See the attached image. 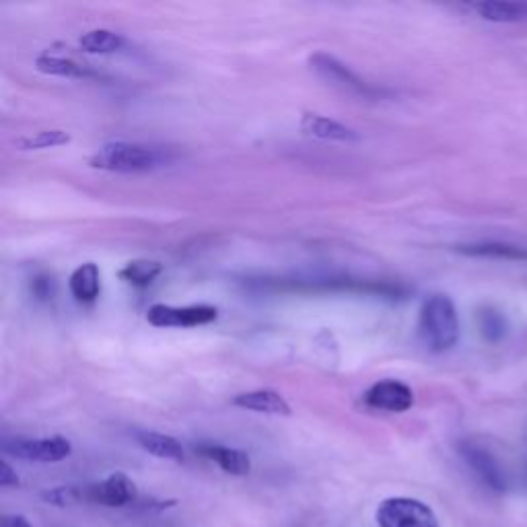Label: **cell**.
I'll use <instances>...</instances> for the list:
<instances>
[{
	"instance_id": "6da1fadb",
	"label": "cell",
	"mask_w": 527,
	"mask_h": 527,
	"mask_svg": "<svg viewBox=\"0 0 527 527\" xmlns=\"http://www.w3.org/2000/svg\"><path fill=\"white\" fill-rule=\"evenodd\" d=\"M418 332L431 353H447L460 340L458 309L447 295L429 297L420 307Z\"/></svg>"
},
{
	"instance_id": "7a4b0ae2",
	"label": "cell",
	"mask_w": 527,
	"mask_h": 527,
	"mask_svg": "<svg viewBox=\"0 0 527 527\" xmlns=\"http://www.w3.org/2000/svg\"><path fill=\"white\" fill-rule=\"evenodd\" d=\"M171 161V155L163 149L136 145V143H108L93 153L89 165L101 171L114 173H143L153 171Z\"/></svg>"
},
{
	"instance_id": "3957f363",
	"label": "cell",
	"mask_w": 527,
	"mask_h": 527,
	"mask_svg": "<svg viewBox=\"0 0 527 527\" xmlns=\"http://www.w3.org/2000/svg\"><path fill=\"white\" fill-rule=\"evenodd\" d=\"M379 527H439L435 511L418 499L392 497L377 507Z\"/></svg>"
},
{
	"instance_id": "277c9868",
	"label": "cell",
	"mask_w": 527,
	"mask_h": 527,
	"mask_svg": "<svg viewBox=\"0 0 527 527\" xmlns=\"http://www.w3.org/2000/svg\"><path fill=\"white\" fill-rule=\"evenodd\" d=\"M309 66L315 75L350 95H357L363 99H379L383 95L381 89H375L373 85L363 81L357 73H353V70H350L346 64H342L338 58H334L332 54H326V52L313 54L309 58Z\"/></svg>"
},
{
	"instance_id": "5b68a950",
	"label": "cell",
	"mask_w": 527,
	"mask_h": 527,
	"mask_svg": "<svg viewBox=\"0 0 527 527\" xmlns=\"http://www.w3.org/2000/svg\"><path fill=\"white\" fill-rule=\"evenodd\" d=\"M3 451L13 455L17 460L38 462V464H56L66 460L73 453V445L64 437H48V439H5Z\"/></svg>"
},
{
	"instance_id": "8992f818",
	"label": "cell",
	"mask_w": 527,
	"mask_h": 527,
	"mask_svg": "<svg viewBox=\"0 0 527 527\" xmlns=\"http://www.w3.org/2000/svg\"><path fill=\"white\" fill-rule=\"evenodd\" d=\"M219 309L213 305H188L173 307L157 303L149 307L147 322L155 328H196L215 322Z\"/></svg>"
},
{
	"instance_id": "52a82bcc",
	"label": "cell",
	"mask_w": 527,
	"mask_h": 527,
	"mask_svg": "<svg viewBox=\"0 0 527 527\" xmlns=\"http://www.w3.org/2000/svg\"><path fill=\"white\" fill-rule=\"evenodd\" d=\"M136 499H138L136 484L122 472L110 474L101 482L83 486V503L120 509L136 503Z\"/></svg>"
},
{
	"instance_id": "ba28073f",
	"label": "cell",
	"mask_w": 527,
	"mask_h": 527,
	"mask_svg": "<svg viewBox=\"0 0 527 527\" xmlns=\"http://www.w3.org/2000/svg\"><path fill=\"white\" fill-rule=\"evenodd\" d=\"M460 455L464 458L466 466L476 474V478L490 490H495V493H505L507 490V478L505 472L501 468V464L497 462V458L488 449H484L482 445L474 443V441H462L458 445Z\"/></svg>"
},
{
	"instance_id": "9c48e42d",
	"label": "cell",
	"mask_w": 527,
	"mask_h": 527,
	"mask_svg": "<svg viewBox=\"0 0 527 527\" xmlns=\"http://www.w3.org/2000/svg\"><path fill=\"white\" fill-rule=\"evenodd\" d=\"M365 406L383 412H406L414 404V392L398 379H383L373 383L363 396Z\"/></svg>"
},
{
	"instance_id": "30bf717a",
	"label": "cell",
	"mask_w": 527,
	"mask_h": 527,
	"mask_svg": "<svg viewBox=\"0 0 527 527\" xmlns=\"http://www.w3.org/2000/svg\"><path fill=\"white\" fill-rule=\"evenodd\" d=\"M196 451L202 455V458L215 462L225 474L248 476L252 470L250 455L241 449L225 447L219 443H202L196 447Z\"/></svg>"
},
{
	"instance_id": "8fae6325",
	"label": "cell",
	"mask_w": 527,
	"mask_h": 527,
	"mask_svg": "<svg viewBox=\"0 0 527 527\" xmlns=\"http://www.w3.org/2000/svg\"><path fill=\"white\" fill-rule=\"evenodd\" d=\"M301 130L313 138L338 140V143H355V140H359V134L353 128L313 112H305L301 116Z\"/></svg>"
},
{
	"instance_id": "7c38bea8",
	"label": "cell",
	"mask_w": 527,
	"mask_h": 527,
	"mask_svg": "<svg viewBox=\"0 0 527 527\" xmlns=\"http://www.w3.org/2000/svg\"><path fill=\"white\" fill-rule=\"evenodd\" d=\"M233 406L272 416H291L289 402L272 390H254L233 398Z\"/></svg>"
},
{
	"instance_id": "4fadbf2b",
	"label": "cell",
	"mask_w": 527,
	"mask_h": 527,
	"mask_svg": "<svg viewBox=\"0 0 527 527\" xmlns=\"http://www.w3.org/2000/svg\"><path fill=\"white\" fill-rule=\"evenodd\" d=\"M68 289L79 303H95L101 295V272L97 264L85 262L68 278Z\"/></svg>"
},
{
	"instance_id": "5bb4252c",
	"label": "cell",
	"mask_w": 527,
	"mask_h": 527,
	"mask_svg": "<svg viewBox=\"0 0 527 527\" xmlns=\"http://www.w3.org/2000/svg\"><path fill=\"white\" fill-rule=\"evenodd\" d=\"M134 439L147 453L155 455V458L169 460V462H184L186 458V451L182 443L169 435L155 433V431H136Z\"/></svg>"
},
{
	"instance_id": "9a60e30c",
	"label": "cell",
	"mask_w": 527,
	"mask_h": 527,
	"mask_svg": "<svg viewBox=\"0 0 527 527\" xmlns=\"http://www.w3.org/2000/svg\"><path fill=\"white\" fill-rule=\"evenodd\" d=\"M458 254L472 256V258H490V260H527V250L517 248V245L509 243H497V241H484V243H466L455 248Z\"/></svg>"
},
{
	"instance_id": "2e32d148",
	"label": "cell",
	"mask_w": 527,
	"mask_h": 527,
	"mask_svg": "<svg viewBox=\"0 0 527 527\" xmlns=\"http://www.w3.org/2000/svg\"><path fill=\"white\" fill-rule=\"evenodd\" d=\"M470 9L484 21L525 23L527 3H472Z\"/></svg>"
},
{
	"instance_id": "e0dca14e",
	"label": "cell",
	"mask_w": 527,
	"mask_h": 527,
	"mask_svg": "<svg viewBox=\"0 0 527 527\" xmlns=\"http://www.w3.org/2000/svg\"><path fill=\"white\" fill-rule=\"evenodd\" d=\"M35 68H38L44 75L62 77V79H83L91 75L89 70L81 66L79 62L70 60V58H62V56H50V54H42L35 58Z\"/></svg>"
},
{
	"instance_id": "ac0fdd59",
	"label": "cell",
	"mask_w": 527,
	"mask_h": 527,
	"mask_svg": "<svg viewBox=\"0 0 527 527\" xmlns=\"http://www.w3.org/2000/svg\"><path fill=\"white\" fill-rule=\"evenodd\" d=\"M163 272V264L155 262V260H132L128 262L118 276L124 280V283L138 287V289H145L149 285H153L157 276H161Z\"/></svg>"
},
{
	"instance_id": "d6986e66",
	"label": "cell",
	"mask_w": 527,
	"mask_h": 527,
	"mask_svg": "<svg viewBox=\"0 0 527 527\" xmlns=\"http://www.w3.org/2000/svg\"><path fill=\"white\" fill-rule=\"evenodd\" d=\"M79 46L87 54H114L124 48V38L110 29H93L83 35Z\"/></svg>"
},
{
	"instance_id": "ffe728a7",
	"label": "cell",
	"mask_w": 527,
	"mask_h": 527,
	"mask_svg": "<svg viewBox=\"0 0 527 527\" xmlns=\"http://www.w3.org/2000/svg\"><path fill=\"white\" fill-rule=\"evenodd\" d=\"M70 134L64 130H42L29 136H23L17 140V147L21 151H42V149H54L64 147L70 143Z\"/></svg>"
},
{
	"instance_id": "44dd1931",
	"label": "cell",
	"mask_w": 527,
	"mask_h": 527,
	"mask_svg": "<svg viewBox=\"0 0 527 527\" xmlns=\"http://www.w3.org/2000/svg\"><path fill=\"white\" fill-rule=\"evenodd\" d=\"M478 324H480V332L482 336L488 340V342H499L505 332H507V324H505V318L495 311V309H480L478 313Z\"/></svg>"
},
{
	"instance_id": "7402d4cb",
	"label": "cell",
	"mask_w": 527,
	"mask_h": 527,
	"mask_svg": "<svg viewBox=\"0 0 527 527\" xmlns=\"http://www.w3.org/2000/svg\"><path fill=\"white\" fill-rule=\"evenodd\" d=\"M42 499L54 507H70L83 503V486H56L42 493Z\"/></svg>"
},
{
	"instance_id": "603a6c76",
	"label": "cell",
	"mask_w": 527,
	"mask_h": 527,
	"mask_svg": "<svg viewBox=\"0 0 527 527\" xmlns=\"http://www.w3.org/2000/svg\"><path fill=\"white\" fill-rule=\"evenodd\" d=\"M31 291L38 299H52L54 295V280L52 276H35L31 283Z\"/></svg>"
},
{
	"instance_id": "cb8c5ba5",
	"label": "cell",
	"mask_w": 527,
	"mask_h": 527,
	"mask_svg": "<svg viewBox=\"0 0 527 527\" xmlns=\"http://www.w3.org/2000/svg\"><path fill=\"white\" fill-rule=\"evenodd\" d=\"M0 486H19V476L7 460L0 462Z\"/></svg>"
},
{
	"instance_id": "d4e9b609",
	"label": "cell",
	"mask_w": 527,
	"mask_h": 527,
	"mask_svg": "<svg viewBox=\"0 0 527 527\" xmlns=\"http://www.w3.org/2000/svg\"><path fill=\"white\" fill-rule=\"evenodd\" d=\"M0 527H31V523L23 515H3Z\"/></svg>"
}]
</instances>
